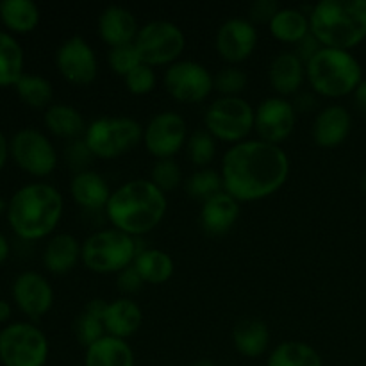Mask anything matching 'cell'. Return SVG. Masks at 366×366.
Instances as JSON below:
<instances>
[{
    "label": "cell",
    "instance_id": "cell-9",
    "mask_svg": "<svg viewBox=\"0 0 366 366\" xmlns=\"http://www.w3.org/2000/svg\"><path fill=\"white\" fill-rule=\"evenodd\" d=\"M49 340L31 322H13L0 331V363L4 366H45Z\"/></svg>",
    "mask_w": 366,
    "mask_h": 366
},
{
    "label": "cell",
    "instance_id": "cell-6",
    "mask_svg": "<svg viewBox=\"0 0 366 366\" xmlns=\"http://www.w3.org/2000/svg\"><path fill=\"white\" fill-rule=\"evenodd\" d=\"M81 259L95 274H120L136 259V238L118 231L102 229L82 243Z\"/></svg>",
    "mask_w": 366,
    "mask_h": 366
},
{
    "label": "cell",
    "instance_id": "cell-10",
    "mask_svg": "<svg viewBox=\"0 0 366 366\" xmlns=\"http://www.w3.org/2000/svg\"><path fill=\"white\" fill-rule=\"evenodd\" d=\"M142 61L150 66L174 64L184 52L186 36L177 24L170 20H152L139 27L134 39Z\"/></svg>",
    "mask_w": 366,
    "mask_h": 366
},
{
    "label": "cell",
    "instance_id": "cell-36",
    "mask_svg": "<svg viewBox=\"0 0 366 366\" xmlns=\"http://www.w3.org/2000/svg\"><path fill=\"white\" fill-rule=\"evenodd\" d=\"M188 145V156L193 164L207 168L217 154V139L207 131H195L186 142Z\"/></svg>",
    "mask_w": 366,
    "mask_h": 366
},
{
    "label": "cell",
    "instance_id": "cell-45",
    "mask_svg": "<svg viewBox=\"0 0 366 366\" xmlns=\"http://www.w3.org/2000/svg\"><path fill=\"white\" fill-rule=\"evenodd\" d=\"M293 107H295L297 113H310L317 107V97L311 95V93L300 92L295 95V100H293Z\"/></svg>",
    "mask_w": 366,
    "mask_h": 366
},
{
    "label": "cell",
    "instance_id": "cell-44",
    "mask_svg": "<svg viewBox=\"0 0 366 366\" xmlns=\"http://www.w3.org/2000/svg\"><path fill=\"white\" fill-rule=\"evenodd\" d=\"M320 49H322L320 41H318V39L310 32V34L304 36L299 43H295V49H293V52H295L297 56L304 61V63H307L311 57L317 56L318 50Z\"/></svg>",
    "mask_w": 366,
    "mask_h": 366
},
{
    "label": "cell",
    "instance_id": "cell-42",
    "mask_svg": "<svg viewBox=\"0 0 366 366\" xmlns=\"http://www.w3.org/2000/svg\"><path fill=\"white\" fill-rule=\"evenodd\" d=\"M281 9L275 0H254L249 7V20L256 24H270L272 18Z\"/></svg>",
    "mask_w": 366,
    "mask_h": 366
},
{
    "label": "cell",
    "instance_id": "cell-26",
    "mask_svg": "<svg viewBox=\"0 0 366 366\" xmlns=\"http://www.w3.org/2000/svg\"><path fill=\"white\" fill-rule=\"evenodd\" d=\"M43 122L52 134L70 139V142L84 138L86 129H88L81 111L68 104H52L46 107Z\"/></svg>",
    "mask_w": 366,
    "mask_h": 366
},
{
    "label": "cell",
    "instance_id": "cell-50",
    "mask_svg": "<svg viewBox=\"0 0 366 366\" xmlns=\"http://www.w3.org/2000/svg\"><path fill=\"white\" fill-rule=\"evenodd\" d=\"M192 366H217V363H214V361H211V360H207V357H204V360L195 361V363H193Z\"/></svg>",
    "mask_w": 366,
    "mask_h": 366
},
{
    "label": "cell",
    "instance_id": "cell-34",
    "mask_svg": "<svg viewBox=\"0 0 366 366\" xmlns=\"http://www.w3.org/2000/svg\"><path fill=\"white\" fill-rule=\"evenodd\" d=\"M18 97L27 106L41 109V107L52 106L54 99V86L49 79L36 74H24L20 81L14 84Z\"/></svg>",
    "mask_w": 366,
    "mask_h": 366
},
{
    "label": "cell",
    "instance_id": "cell-19",
    "mask_svg": "<svg viewBox=\"0 0 366 366\" xmlns=\"http://www.w3.org/2000/svg\"><path fill=\"white\" fill-rule=\"evenodd\" d=\"M239 213H242V206L238 200L229 195L227 192H220L202 202L200 224L207 234H227L238 222Z\"/></svg>",
    "mask_w": 366,
    "mask_h": 366
},
{
    "label": "cell",
    "instance_id": "cell-41",
    "mask_svg": "<svg viewBox=\"0 0 366 366\" xmlns=\"http://www.w3.org/2000/svg\"><path fill=\"white\" fill-rule=\"evenodd\" d=\"M64 157H66V163L75 170V174H79V172L88 170L89 161H92V157L95 156H93V152L89 150L88 143L84 142V138H81L68 143V147L64 149Z\"/></svg>",
    "mask_w": 366,
    "mask_h": 366
},
{
    "label": "cell",
    "instance_id": "cell-49",
    "mask_svg": "<svg viewBox=\"0 0 366 366\" xmlns=\"http://www.w3.org/2000/svg\"><path fill=\"white\" fill-rule=\"evenodd\" d=\"M11 313H13V310H11V304L7 302V300H0V324H4V322L9 320Z\"/></svg>",
    "mask_w": 366,
    "mask_h": 366
},
{
    "label": "cell",
    "instance_id": "cell-33",
    "mask_svg": "<svg viewBox=\"0 0 366 366\" xmlns=\"http://www.w3.org/2000/svg\"><path fill=\"white\" fill-rule=\"evenodd\" d=\"M24 49L9 32L0 31V88L14 86L24 71Z\"/></svg>",
    "mask_w": 366,
    "mask_h": 366
},
{
    "label": "cell",
    "instance_id": "cell-1",
    "mask_svg": "<svg viewBox=\"0 0 366 366\" xmlns=\"http://www.w3.org/2000/svg\"><path fill=\"white\" fill-rule=\"evenodd\" d=\"M224 192L239 204L267 199L286 184L290 157L281 145L245 139L231 145L220 167Z\"/></svg>",
    "mask_w": 366,
    "mask_h": 366
},
{
    "label": "cell",
    "instance_id": "cell-12",
    "mask_svg": "<svg viewBox=\"0 0 366 366\" xmlns=\"http://www.w3.org/2000/svg\"><path fill=\"white\" fill-rule=\"evenodd\" d=\"M164 88L172 99L182 104H199L211 95L214 77L199 61L179 59L164 71Z\"/></svg>",
    "mask_w": 366,
    "mask_h": 366
},
{
    "label": "cell",
    "instance_id": "cell-23",
    "mask_svg": "<svg viewBox=\"0 0 366 366\" xmlns=\"http://www.w3.org/2000/svg\"><path fill=\"white\" fill-rule=\"evenodd\" d=\"M143 311L134 300L122 297V299L107 302L106 315H104V327L107 336L127 340L142 327Z\"/></svg>",
    "mask_w": 366,
    "mask_h": 366
},
{
    "label": "cell",
    "instance_id": "cell-22",
    "mask_svg": "<svg viewBox=\"0 0 366 366\" xmlns=\"http://www.w3.org/2000/svg\"><path fill=\"white\" fill-rule=\"evenodd\" d=\"M70 193L75 204L81 206L82 209L97 211L106 209L113 192L102 175L93 170H84L74 174L70 181Z\"/></svg>",
    "mask_w": 366,
    "mask_h": 366
},
{
    "label": "cell",
    "instance_id": "cell-4",
    "mask_svg": "<svg viewBox=\"0 0 366 366\" xmlns=\"http://www.w3.org/2000/svg\"><path fill=\"white\" fill-rule=\"evenodd\" d=\"M310 31L322 46L354 49L366 38V0H320L310 11Z\"/></svg>",
    "mask_w": 366,
    "mask_h": 366
},
{
    "label": "cell",
    "instance_id": "cell-32",
    "mask_svg": "<svg viewBox=\"0 0 366 366\" xmlns=\"http://www.w3.org/2000/svg\"><path fill=\"white\" fill-rule=\"evenodd\" d=\"M267 366H324V361L310 343L290 340L272 350Z\"/></svg>",
    "mask_w": 366,
    "mask_h": 366
},
{
    "label": "cell",
    "instance_id": "cell-43",
    "mask_svg": "<svg viewBox=\"0 0 366 366\" xmlns=\"http://www.w3.org/2000/svg\"><path fill=\"white\" fill-rule=\"evenodd\" d=\"M117 285H118V290H120L122 293H127V295H131V293H138L139 290L143 288V279L139 277L138 270L134 268V264H131V267H127L125 270H122L120 274L117 275Z\"/></svg>",
    "mask_w": 366,
    "mask_h": 366
},
{
    "label": "cell",
    "instance_id": "cell-8",
    "mask_svg": "<svg viewBox=\"0 0 366 366\" xmlns=\"http://www.w3.org/2000/svg\"><path fill=\"white\" fill-rule=\"evenodd\" d=\"M204 124L214 139L236 145L245 142L256 125V111L242 97H218L206 109Z\"/></svg>",
    "mask_w": 366,
    "mask_h": 366
},
{
    "label": "cell",
    "instance_id": "cell-48",
    "mask_svg": "<svg viewBox=\"0 0 366 366\" xmlns=\"http://www.w3.org/2000/svg\"><path fill=\"white\" fill-rule=\"evenodd\" d=\"M9 252H11V247H9V242H7L6 236L0 232V264L4 263V261L9 257Z\"/></svg>",
    "mask_w": 366,
    "mask_h": 366
},
{
    "label": "cell",
    "instance_id": "cell-21",
    "mask_svg": "<svg viewBox=\"0 0 366 366\" xmlns=\"http://www.w3.org/2000/svg\"><path fill=\"white\" fill-rule=\"evenodd\" d=\"M306 79V63L293 50H282L268 66V81L279 95H297Z\"/></svg>",
    "mask_w": 366,
    "mask_h": 366
},
{
    "label": "cell",
    "instance_id": "cell-2",
    "mask_svg": "<svg viewBox=\"0 0 366 366\" xmlns=\"http://www.w3.org/2000/svg\"><path fill=\"white\" fill-rule=\"evenodd\" d=\"M167 209V193L150 179H132L111 193L106 217L114 229L139 238L161 224Z\"/></svg>",
    "mask_w": 366,
    "mask_h": 366
},
{
    "label": "cell",
    "instance_id": "cell-39",
    "mask_svg": "<svg viewBox=\"0 0 366 366\" xmlns=\"http://www.w3.org/2000/svg\"><path fill=\"white\" fill-rule=\"evenodd\" d=\"M150 181L163 193L174 192L182 181V170L174 159H157L150 172Z\"/></svg>",
    "mask_w": 366,
    "mask_h": 366
},
{
    "label": "cell",
    "instance_id": "cell-17",
    "mask_svg": "<svg viewBox=\"0 0 366 366\" xmlns=\"http://www.w3.org/2000/svg\"><path fill=\"white\" fill-rule=\"evenodd\" d=\"M14 304L31 320L45 317L54 306V290L45 275L39 272H24L11 286Z\"/></svg>",
    "mask_w": 366,
    "mask_h": 366
},
{
    "label": "cell",
    "instance_id": "cell-16",
    "mask_svg": "<svg viewBox=\"0 0 366 366\" xmlns=\"http://www.w3.org/2000/svg\"><path fill=\"white\" fill-rule=\"evenodd\" d=\"M217 50L231 64L243 63L257 46V29L249 18H227L217 31Z\"/></svg>",
    "mask_w": 366,
    "mask_h": 366
},
{
    "label": "cell",
    "instance_id": "cell-37",
    "mask_svg": "<svg viewBox=\"0 0 366 366\" xmlns=\"http://www.w3.org/2000/svg\"><path fill=\"white\" fill-rule=\"evenodd\" d=\"M249 84L245 70L236 64L220 68L214 75V89L222 93V97H239V93Z\"/></svg>",
    "mask_w": 366,
    "mask_h": 366
},
{
    "label": "cell",
    "instance_id": "cell-40",
    "mask_svg": "<svg viewBox=\"0 0 366 366\" xmlns=\"http://www.w3.org/2000/svg\"><path fill=\"white\" fill-rule=\"evenodd\" d=\"M125 88L132 93V95H147L156 88V71L150 64H138L132 71H129L124 77Z\"/></svg>",
    "mask_w": 366,
    "mask_h": 366
},
{
    "label": "cell",
    "instance_id": "cell-52",
    "mask_svg": "<svg viewBox=\"0 0 366 366\" xmlns=\"http://www.w3.org/2000/svg\"><path fill=\"white\" fill-rule=\"evenodd\" d=\"M360 186H361V189H363V192L366 193V172L363 175H361V181H360Z\"/></svg>",
    "mask_w": 366,
    "mask_h": 366
},
{
    "label": "cell",
    "instance_id": "cell-46",
    "mask_svg": "<svg viewBox=\"0 0 366 366\" xmlns=\"http://www.w3.org/2000/svg\"><path fill=\"white\" fill-rule=\"evenodd\" d=\"M354 100H356V106L361 113L366 114V81L363 79L361 84L357 86L356 92H354Z\"/></svg>",
    "mask_w": 366,
    "mask_h": 366
},
{
    "label": "cell",
    "instance_id": "cell-35",
    "mask_svg": "<svg viewBox=\"0 0 366 366\" xmlns=\"http://www.w3.org/2000/svg\"><path fill=\"white\" fill-rule=\"evenodd\" d=\"M186 192L189 197L197 200H207L209 197L217 195V193L224 192V181H222V174L214 168H200V170L193 172L186 181Z\"/></svg>",
    "mask_w": 366,
    "mask_h": 366
},
{
    "label": "cell",
    "instance_id": "cell-24",
    "mask_svg": "<svg viewBox=\"0 0 366 366\" xmlns=\"http://www.w3.org/2000/svg\"><path fill=\"white\" fill-rule=\"evenodd\" d=\"M81 252L82 245L75 236L68 234V232H59L49 239L45 250H43V267L50 274L63 275L77 264V261L81 259Z\"/></svg>",
    "mask_w": 366,
    "mask_h": 366
},
{
    "label": "cell",
    "instance_id": "cell-11",
    "mask_svg": "<svg viewBox=\"0 0 366 366\" xmlns=\"http://www.w3.org/2000/svg\"><path fill=\"white\" fill-rule=\"evenodd\" d=\"M14 163L34 177H46L57 167V152L49 138L34 127L20 129L9 139Z\"/></svg>",
    "mask_w": 366,
    "mask_h": 366
},
{
    "label": "cell",
    "instance_id": "cell-28",
    "mask_svg": "<svg viewBox=\"0 0 366 366\" xmlns=\"http://www.w3.org/2000/svg\"><path fill=\"white\" fill-rule=\"evenodd\" d=\"M107 302L102 299H92L84 306L82 313L75 318L74 331L75 338L84 349L92 347L99 340L106 336V327H104V315H106Z\"/></svg>",
    "mask_w": 366,
    "mask_h": 366
},
{
    "label": "cell",
    "instance_id": "cell-29",
    "mask_svg": "<svg viewBox=\"0 0 366 366\" xmlns=\"http://www.w3.org/2000/svg\"><path fill=\"white\" fill-rule=\"evenodd\" d=\"M270 32L275 39L285 43H299L310 34V14L297 7H281L270 24Z\"/></svg>",
    "mask_w": 366,
    "mask_h": 366
},
{
    "label": "cell",
    "instance_id": "cell-27",
    "mask_svg": "<svg viewBox=\"0 0 366 366\" xmlns=\"http://www.w3.org/2000/svg\"><path fill=\"white\" fill-rule=\"evenodd\" d=\"M84 366H134V352L127 340L106 335L86 349Z\"/></svg>",
    "mask_w": 366,
    "mask_h": 366
},
{
    "label": "cell",
    "instance_id": "cell-18",
    "mask_svg": "<svg viewBox=\"0 0 366 366\" xmlns=\"http://www.w3.org/2000/svg\"><path fill=\"white\" fill-rule=\"evenodd\" d=\"M350 127H352V117L349 109L340 104H331L315 117L311 136L322 149H335L345 142Z\"/></svg>",
    "mask_w": 366,
    "mask_h": 366
},
{
    "label": "cell",
    "instance_id": "cell-25",
    "mask_svg": "<svg viewBox=\"0 0 366 366\" xmlns=\"http://www.w3.org/2000/svg\"><path fill=\"white\" fill-rule=\"evenodd\" d=\"M232 342L242 356L256 360L270 347V329L259 318H243L232 331Z\"/></svg>",
    "mask_w": 366,
    "mask_h": 366
},
{
    "label": "cell",
    "instance_id": "cell-47",
    "mask_svg": "<svg viewBox=\"0 0 366 366\" xmlns=\"http://www.w3.org/2000/svg\"><path fill=\"white\" fill-rule=\"evenodd\" d=\"M7 156H9V142L6 139L4 132L0 131V170H2L4 164H6Z\"/></svg>",
    "mask_w": 366,
    "mask_h": 366
},
{
    "label": "cell",
    "instance_id": "cell-31",
    "mask_svg": "<svg viewBox=\"0 0 366 366\" xmlns=\"http://www.w3.org/2000/svg\"><path fill=\"white\" fill-rule=\"evenodd\" d=\"M39 7L32 0H0V20L9 31L31 32L39 24Z\"/></svg>",
    "mask_w": 366,
    "mask_h": 366
},
{
    "label": "cell",
    "instance_id": "cell-7",
    "mask_svg": "<svg viewBox=\"0 0 366 366\" xmlns=\"http://www.w3.org/2000/svg\"><path fill=\"white\" fill-rule=\"evenodd\" d=\"M143 139V127L131 117H102L88 125L84 142L95 157L114 159Z\"/></svg>",
    "mask_w": 366,
    "mask_h": 366
},
{
    "label": "cell",
    "instance_id": "cell-51",
    "mask_svg": "<svg viewBox=\"0 0 366 366\" xmlns=\"http://www.w3.org/2000/svg\"><path fill=\"white\" fill-rule=\"evenodd\" d=\"M7 209V204H6V200L2 199V195H0V217H2L4 214V211Z\"/></svg>",
    "mask_w": 366,
    "mask_h": 366
},
{
    "label": "cell",
    "instance_id": "cell-15",
    "mask_svg": "<svg viewBox=\"0 0 366 366\" xmlns=\"http://www.w3.org/2000/svg\"><path fill=\"white\" fill-rule=\"evenodd\" d=\"M297 111L285 97H268L256 107V131L259 139L279 145L293 132Z\"/></svg>",
    "mask_w": 366,
    "mask_h": 366
},
{
    "label": "cell",
    "instance_id": "cell-38",
    "mask_svg": "<svg viewBox=\"0 0 366 366\" xmlns=\"http://www.w3.org/2000/svg\"><path fill=\"white\" fill-rule=\"evenodd\" d=\"M107 63H109L111 70L114 74L125 77L129 71L134 70L143 61L134 43H125V45H118L109 49V52H107Z\"/></svg>",
    "mask_w": 366,
    "mask_h": 366
},
{
    "label": "cell",
    "instance_id": "cell-13",
    "mask_svg": "<svg viewBox=\"0 0 366 366\" xmlns=\"http://www.w3.org/2000/svg\"><path fill=\"white\" fill-rule=\"evenodd\" d=\"M188 125L175 111H161L154 114L143 129V143L157 159H170L184 147Z\"/></svg>",
    "mask_w": 366,
    "mask_h": 366
},
{
    "label": "cell",
    "instance_id": "cell-14",
    "mask_svg": "<svg viewBox=\"0 0 366 366\" xmlns=\"http://www.w3.org/2000/svg\"><path fill=\"white\" fill-rule=\"evenodd\" d=\"M56 66L68 82L77 86L92 84L99 74L95 50L82 36H70L56 52Z\"/></svg>",
    "mask_w": 366,
    "mask_h": 366
},
{
    "label": "cell",
    "instance_id": "cell-3",
    "mask_svg": "<svg viewBox=\"0 0 366 366\" xmlns=\"http://www.w3.org/2000/svg\"><path fill=\"white\" fill-rule=\"evenodd\" d=\"M64 200L59 189L46 182H31L13 193L7 202V222L14 234L36 242L52 234L61 222Z\"/></svg>",
    "mask_w": 366,
    "mask_h": 366
},
{
    "label": "cell",
    "instance_id": "cell-5",
    "mask_svg": "<svg viewBox=\"0 0 366 366\" xmlns=\"http://www.w3.org/2000/svg\"><path fill=\"white\" fill-rule=\"evenodd\" d=\"M306 79L318 95L338 99L356 92L363 81V70L350 50L322 46L306 63Z\"/></svg>",
    "mask_w": 366,
    "mask_h": 366
},
{
    "label": "cell",
    "instance_id": "cell-20",
    "mask_svg": "<svg viewBox=\"0 0 366 366\" xmlns=\"http://www.w3.org/2000/svg\"><path fill=\"white\" fill-rule=\"evenodd\" d=\"M99 36L104 43L113 49V46L125 45V43H134L136 36L139 32V25L132 11L124 6H107L99 16Z\"/></svg>",
    "mask_w": 366,
    "mask_h": 366
},
{
    "label": "cell",
    "instance_id": "cell-30",
    "mask_svg": "<svg viewBox=\"0 0 366 366\" xmlns=\"http://www.w3.org/2000/svg\"><path fill=\"white\" fill-rule=\"evenodd\" d=\"M134 268L147 285H163L174 275L175 264L168 252L159 249H147L134 259Z\"/></svg>",
    "mask_w": 366,
    "mask_h": 366
}]
</instances>
